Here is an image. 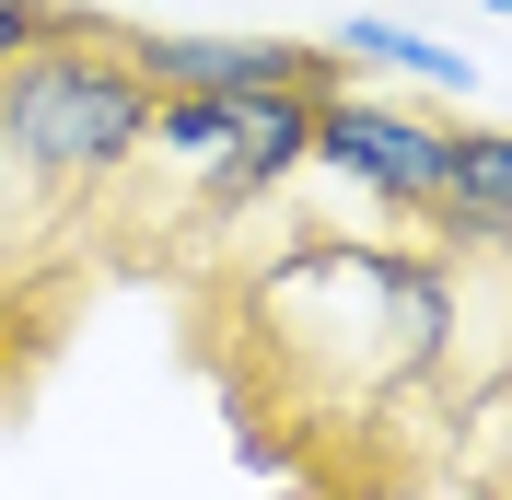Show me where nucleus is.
<instances>
[{
    "mask_svg": "<svg viewBox=\"0 0 512 500\" xmlns=\"http://www.w3.org/2000/svg\"><path fill=\"white\" fill-rule=\"evenodd\" d=\"M256 349L280 361V384H338V407H396L454 361V268L419 245H326L280 256L245 303Z\"/></svg>",
    "mask_w": 512,
    "mask_h": 500,
    "instance_id": "nucleus-1",
    "label": "nucleus"
},
{
    "mask_svg": "<svg viewBox=\"0 0 512 500\" xmlns=\"http://www.w3.org/2000/svg\"><path fill=\"white\" fill-rule=\"evenodd\" d=\"M140 128H152V82L117 59V35L94 24H59L35 35L24 59L0 70V152L24 175H70L94 187L117 163H140Z\"/></svg>",
    "mask_w": 512,
    "mask_h": 500,
    "instance_id": "nucleus-2",
    "label": "nucleus"
},
{
    "mask_svg": "<svg viewBox=\"0 0 512 500\" xmlns=\"http://www.w3.org/2000/svg\"><path fill=\"white\" fill-rule=\"evenodd\" d=\"M315 163L338 175V187L384 198L396 221L443 210V128L408 117V105H384V94H338V82H326L315 94Z\"/></svg>",
    "mask_w": 512,
    "mask_h": 500,
    "instance_id": "nucleus-3",
    "label": "nucleus"
},
{
    "mask_svg": "<svg viewBox=\"0 0 512 500\" xmlns=\"http://www.w3.org/2000/svg\"><path fill=\"white\" fill-rule=\"evenodd\" d=\"M117 59L152 94H326L338 59L280 47V35H117Z\"/></svg>",
    "mask_w": 512,
    "mask_h": 500,
    "instance_id": "nucleus-4",
    "label": "nucleus"
},
{
    "mask_svg": "<svg viewBox=\"0 0 512 500\" xmlns=\"http://www.w3.org/2000/svg\"><path fill=\"white\" fill-rule=\"evenodd\" d=\"M315 163V94H256L245 105V140H233L198 187H210V210H256L268 187H291Z\"/></svg>",
    "mask_w": 512,
    "mask_h": 500,
    "instance_id": "nucleus-5",
    "label": "nucleus"
},
{
    "mask_svg": "<svg viewBox=\"0 0 512 500\" xmlns=\"http://www.w3.org/2000/svg\"><path fill=\"white\" fill-rule=\"evenodd\" d=\"M454 245L512 256V128H443V210H431Z\"/></svg>",
    "mask_w": 512,
    "mask_h": 500,
    "instance_id": "nucleus-6",
    "label": "nucleus"
},
{
    "mask_svg": "<svg viewBox=\"0 0 512 500\" xmlns=\"http://www.w3.org/2000/svg\"><path fill=\"white\" fill-rule=\"evenodd\" d=\"M326 59H350V70H396V82H431V94H478V59L431 47L419 24H396V12H350V24L326 35Z\"/></svg>",
    "mask_w": 512,
    "mask_h": 500,
    "instance_id": "nucleus-7",
    "label": "nucleus"
},
{
    "mask_svg": "<svg viewBox=\"0 0 512 500\" xmlns=\"http://www.w3.org/2000/svg\"><path fill=\"white\" fill-rule=\"evenodd\" d=\"M59 24H70V12H47V0H0V70L24 59L35 35H59Z\"/></svg>",
    "mask_w": 512,
    "mask_h": 500,
    "instance_id": "nucleus-8",
    "label": "nucleus"
},
{
    "mask_svg": "<svg viewBox=\"0 0 512 500\" xmlns=\"http://www.w3.org/2000/svg\"><path fill=\"white\" fill-rule=\"evenodd\" d=\"M489 419H501V454H512V373H501V407H489Z\"/></svg>",
    "mask_w": 512,
    "mask_h": 500,
    "instance_id": "nucleus-9",
    "label": "nucleus"
},
{
    "mask_svg": "<svg viewBox=\"0 0 512 500\" xmlns=\"http://www.w3.org/2000/svg\"><path fill=\"white\" fill-rule=\"evenodd\" d=\"M478 12H512V0H478Z\"/></svg>",
    "mask_w": 512,
    "mask_h": 500,
    "instance_id": "nucleus-10",
    "label": "nucleus"
}]
</instances>
